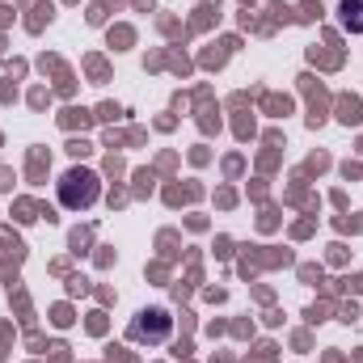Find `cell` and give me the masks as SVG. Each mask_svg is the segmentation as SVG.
<instances>
[{"label": "cell", "instance_id": "obj_1", "mask_svg": "<svg viewBox=\"0 0 363 363\" xmlns=\"http://www.w3.org/2000/svg\"><path fill=\"white\" fill-rule=\"evenodd\" d=\"M97 194H101V186H97V174H89V169H72V174H64V182H60V203L72 207V211L93 207Z\"/></svg>", "mask_w": 363, "mask_h": 363}, {"label": "cell", "instance_id": "obj_2", "mask_svg": "<svg viewBox=\"0 0 363 363\" xmlns=\"http://www.w3.org/2000/svg\"><path fill=\"white\" fill-rule=\"evenodd\" d=\"M338 17L351 34H363V0H342L338 4Z\"/></svg>", "mask_w": 363, "mask_h": 363}]
</instances>
